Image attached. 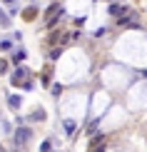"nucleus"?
<instances>
[{"label":"nucleus","instance_id":"423d86ee","mask_svg":"<svg viewBox=\"0 0 147 152\" xmlns=\"http://www.w3.org/2000/svg\"><path fill=\"white\" fill-rule=\"evenodd\" d=\"M10 107H12V110L20 107V97H18V95H10Z\"/></svg>","mask_w":147,"mask_h":152},{"label":"nucleus","instance_id":"1a4fd4ad","mask_svg":"<svg viewBox=\"0 0 147 152\" xmlns=\"http://www.w3.org/2000/svg\"><path fill=\"white\" fill-rule=\"evenodd\" d=\"M90 152H105V142H102V145H92Z\"/></svg>","mask_w":147,"mask_h":152},{"label":"nucleus","instance_id":"9b49d317","mask_svg":"<svg viewBox=\"0 0 147 152\" xmlns=\"http://www.w3.org/2000/svg\"><path fill=\"white\" fill-rule=\"evenodd\" d=\"M50 150H53V147H50V142H42L40 145V152H50Z\"/></svg>","mask_w":147,"mask_h":152},{"label":"nucleus","instance_id":"f257e3e1","mask_svg":"<svg viewBox=\"0 0 147 152\" xmlns=\"http://www.w3.org/2000/svg\"><path fill=\"white\" fill-rule=\"evenodd\" d=\"M60 15H62V5H53V8L45 12V25H48V28H53Z\"/></svg>","mask_w":147,"mask_h":152},{"label":"nucleus","instance_id":"6e6552de","mask_svg":"<svg viewBox=\"0 0 147 152\" xmlns=\"http://www.w3.org/2000/svg\"><path fill=\"white\" fill-rule=\"evenodd\" d=\"M8 65H10L8 60H0V75H3V72H8Z\"/></svg>","mask_w":147,"mask_h":152},{"label":"nucleus","instance_id":"9d476101","mask_svg":"<svg viewBox=\"0 0 147 152\" xmlns=\"http://www.w3.org/2000/svg\"><path fill=\"white\" fill-rule=\"evenodd\" d=\"M0 48H3V50H10L12 42H10V40H3V42H0Z\"/></svg>","mask_w":147,"mask_h":152},{"label":"nucleus","instance_id":"7ed1b4c3","mask_svg":"<svg viewBox=\"0 0 147 152\" xmlns=\"http://www.w3.org/2000/svg\"><path fill=\"white\" fill-rule=\"evenodd\" d=\"M137 15H135V12H130V15H127V18H120V25H127V28H137Z\"/></svg>","mask_w":147,"mask_h":152},{"label":"nucleus","instance_id":"0eeeda50","mask_svg":"<svg viewBox=\"0 0 147 152\" xmlns=\"http://www.w3.org/2000/svg\"><path fill=\"white\" fill-rule=\"evenodd\" d=\"M65 132H67V135L75 132V122H72V120H65Z\"/></svg>","mask_w":147,"mask_h":152},{"label":"nucleus","instance_id":"f03ea898","mask_svg":"<svg viewBox=\"0 0 147 152\" xmlns=\"http://www.w3.org/2000/svg\"><path fill=\"white\" fill-rule=\"evenodd\" d=\"M30 137H33V130H30V127H20V130L15 132V142L20 145V147H23L25 142H30Z\"/></svg>","mask_w":147,"mask_h":152},{"label":"nucleus","instance_id":"39448f33","mask_svg":"<svg viewBox=\"0 0 147 152\" xmlns=\"http://www.w3.org/2000/svg\"><path fill=\"white\" fill-rule=\"evenodd\" d=\"M23 75H25V70H20V67H18V70L12 72V85H18V82L23 80Z\"/></svg>","mask_w":147,"mask_h":152},{"label":"nucleus","instance_id":"20e7f679","mask_svg":"<svg viewBox=\"0 0 147 152\" xmlns=\"http://www.w3.org/2000/svg\"><path fill=\"white\" fill-rule=\"evenodd\" d=\"M110 12H112V15H117V18H122L125 12H127V8H125V5H112Z\"/></svg>","mask_w":147,"mask_h":152}]
</instances>
